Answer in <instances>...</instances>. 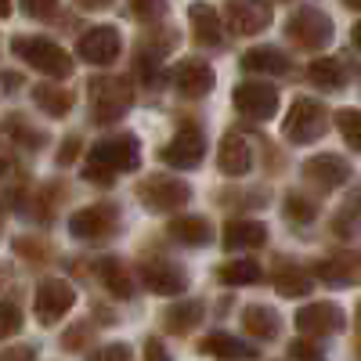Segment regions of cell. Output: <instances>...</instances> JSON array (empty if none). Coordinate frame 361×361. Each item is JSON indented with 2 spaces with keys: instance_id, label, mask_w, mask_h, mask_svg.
Wrapping results in <instances>:
<instances>
[{
  "instance_id": "cell-1",
  "label": "cell",
  "mask_w": 361,
  "mask_h": 361,
  "mask_svg": "<svg viewBox=\"0 0 361 361\" xmlns=\"http://www.w3.org/2000/svg\"><path fill=\"white\" fill-rule=\"evenodd\" d=\"M141 163V152H137V141L130 134L123 137H105L90 148L87 156V166H83V177L87 180H112L116 173H130L137 170Z\"/></svg>"
},
{
  "instance_id": "cell-2",
  "label": "cell",
  "mask_w": 361,
  "mask_h": 361,
  "mask_svg": "<svg viewBox=\"0 0 361 361\" xmlns=\"http://www.w3.org/2000/svg\"><path fill=\"white\" fill-rule=\"evenodd\" d=\"M134 102V87L127 76H98L90 83V116L98 123H116Z\"/></svg>"
},
{
  "instance_id": "cell-3",
  "label": "cell",
  "mask_w": 361,
  "mask_h": 361,
  "mask_svg": "<svg viewBox=\"0 0 361 361\" xmlns=\"http://www.w3.org/2000/svg\"><path fill=\"white\" fill-rule=\"evenodd\" d=\"M11 47H15V54L22 58V62H29L33 69H40V73L54 76V80H66L73 73V58L47 37H18Z\"/></svg>"
},
{
  "instance_id": "cell-4",
  "label": "cell",
  "mask_w": 361,
  "mask_h": 361,
  "mask_svg": "<svg viewBox=\"0 0 361 361\" xmlns=\"http://www.w3.org/2000/svg\"><path fill=\"white\" fill-rule=\"evenodd\" d=\"M286 33L296 47H304V51H318L325 47L329 40H333V18L322 15L318 8H300L289 25H286Z\"/></svg>"
},
{
  "instance_id": "cell-5",
  "label": "cell",
  "mask_w": 361,
  "mask_h": 361,
  "mask_svg": "<svg viewBox=\"0 0 361 361\" xmlns=\"http://www.w3.org/2000/svg\"><path fill=\"white\" fill-rule=\"evenodd\" d=\"M325 130V109L311 98H296L289 116H286V137L293 145H311Z\"/></svg>"
},
{
  "instance_id": "cell-6",
  "label": "cell",
  "mask_w": 361,
  "mask_h": 361,
  "mask_svg": "<svg viewBox=\"0 0 361 361\" xmlns=\"http://www.w3.org/2000/svg\"><path fill=\"white\" fill-rule=\"evenodd\" d=\"M235 109L250 119H271L279 112V90L264 80H246L235 87Z\"/></svg>"
},
{
  "instance_id": "cell-7",
  "label": "cell",
  "mask_w": 361,
  "mask_h": 361,
  "mask_svg": "<svg viewBox=\"0 0 361 361\" xmlns=\"http://www.w3.org/2000/svg\"><path fill=\"white\" fill-rule=\"evenodd\" d=\"M202 152H206V137H202V130H199L195 123H185V127L173 134V141L163 148V163L180 166V170H192V166H199Z\"/></svg>"
},
{
  "instance_id": "cell-8",
  "label": "cell",
  "mask_w": 361,
  "mask_h": 361,
  "mask_svg": "<svg viewBox=\"0 0 361 361\" xmlns=\"http://www.w3.org/2000/svg\"><path fill=\"white\" fill-rule=\"evenodd\" d=\"M296 329H300V336H307V340L333 336V333H340V329H343V311H340L336 304H311V307H300Z\"/></svg>"
},
{
  "instance_id": "cell-9",
  "label": "cell",
  "mask_w": 361,
  "mask_h": 361,
  "mask_svg": "<svg viewBox=\"0 0 361 361\" xmlns=\"http://www.w3.org/2000/svg\"><path fill=\"white\" fill-rule=\"evenodd\" d=\"M73 300H76V293H73V286H69L66 279H44V282L37 286V318H40L44 325L58 322V318L73 307Z\"/></svg>"
},
{
  "instance_id": "cell-10",
  "label": "cell",
  "mask_w": 361,
  "mask_h": 361,
  "mask_svg": "<svg viewBox=\"0 0 361 361\" xmlns=\"http://www.w3.org/2000/svg\"><path fill=\"white\" fill-rule=\"evenodd\" d=\"M119 47H123V40H119V33L112 25H94L90 33L80 37L76 51H80L83 62H90V66H109V62L119 58Z\"/></svg>"
},
{
  "instance_id": "cell-11",
  "label": "cell",
  "mask_w": 361,
  "mask_h": 361,
  "mask_svg": "<svg viewBox=\"0 0 361 361\" xmlns=\"http://www.w3.org/2000/svg\"><path fill=\"white\" fill-rule=\"evenodd\" d=\"M188 195H192V188L177 177H148L141 185V202L148 209H177L188 202Z\"/></svg>"
},
{
  "instance_id": "cell-12",
  "label": "cell",
  "mask_w": 361,
  "mask_h": 361,
  "mask_svg": "<svg viewBox=\"0 0 361 361\" xmlns=\"http://www.w3.org/2000/svg\"><path fill=\"white\" fill-rule=\"evenodd\" d=\"M228 25L238 37H253V33L271 25V8L264 0H231L228 4Z\"/></svg>"
},
{
  "instance_id": "cell-13",
  "label": "cell",
  "mask_w": 361,
  "mask_h": 361,
  "mask_svg": "<svg viewBox=\"0 0 361 361\" xmlns=\"http://www.w3.org/2000/svg\"><path fill=\"white\" fill-rule=\"evenodd\" d=\"M173 87L188 98H202L206 90L214 87V69L206 62H199V58H185V62H177V69H173Z\"/></svg>"
},
{
  "instance_id": "cell-14",
  "label": "cell",
  "mask_w": 361,
  "mask_h": 361,
  "mask_svg": "<svg viewBox=\"0 0 361 361\" xmlns=\"http://www.w3.org/2000/svg\"><path fill=\"white\" fill-rule=\"evenodd\" d=\"M141 279L148 286V293H159V296H173L188 286L185 271H180L177 264H166V260H152L141 267Z\"/></svg>"
},
{
  "instance_id": "cell-15",
  "label": "cell",
  "mask_w": 361,
  "mask_h": 361,
  "mask_svg": "<svg viewBox=\"0 0 361 361\" xmlns=\"http://www.w3.org/2000/svg\"><path fill=\"white\" fill-rule=\"evenodd\" d=\"M217 163H221V170H224L228 177H243V173H250V170H253V148H250V141H246L243 134H235V130L224 134Z\"/></svg>"
},
{
  "instance_id": "cell-16",
  "label": "cell",
  "mask_w": 361,
  "mask_h": 361,
  "mask_svg": "<svg viewBox=\"0 0 361 361\" xmlns=\"http://www.w3.org/2000/svg\"><path fill=\"white\" fill-rule=\"evenodd\" d=\"M304 173L318 188H336V185H343V180L350 177V163H343L340 156H314V159H307Z\"/></svg>"
},
{
  "instance_id": "cell-17",
  "label": "cell",
  "mask_w": 361,
  "mask_h": 361,
  "mask_svg": "<svg viewBox=\"0 0 361 361\" xmlns=\"http://www.w3.org/2000/svg\"><path fill=\"white\" fill-rule=\"evenodd\" d=\"M267 228L260 221H246V217H235L224 228V250H257L264 246Z\"/></svg>"
},
{
  "instance_id": "cell-18",
  "label": "cell",
  "mask_w": 361,
  "mask_h": 361,
  "mask_svg": "<svg viewBox=\"0 0 361 361\" xmlns=\"http://www.w3.org/2000/svg\"><path fill=\"white\" fill-rule=\"evenodd\" d=\"M116 214L109 206H90V209H80V214L69 221V231L76 235V238H98V235H109L112 231V221Z\"/></svg>"
},
{
  "instance_id": "cell-19",
  "label": "cell",
  "mask_w": 361,
  "mask_h": 361,
  "mask_svg": "<svg viewBox=\"0 0 361 361\" xmlns=\"http://www.w3.org/2000/svg\"><path fill=\"white\" fill-rule=\"evenodd\" d=\"M188 15H192V33H195L199 44L217 47L224 40V22H221V15L209 8V4H192Z\"/></svg>"
},
{
  "instance_id": "cell-20",
  "label": "cell",
  "mask_w": 361,
  "mask_h": 361,
  "mask_svg": "<svg viewBox=\"0 0 361 361\" xmlns=\"http://www.w3.org/2000/svg\"><path fill=\"white\" fill-rule=\"evenodd\" d=\"M243 69L264 73V76H282V73H289V58L279 47H253L243 54Z\"/></svg>"
},
{
  "instance_id": "cell-21",
  "label": "cell",
  "mask_w": 361,
  "mask_h": 361,
  "mask_svg": "<svg viewBox=\"0 0 361 361\" xmlns=\"http://www.w3.org/2000/svg\"><path fill=\"white\" fill-rule=\"evenodd\" d=\"M199 350H202V354H214V357H224V361H235V357H253V354H257L250 343H243V340L231 336V333H209V336L199 343Z\"/></svg>"
},
{
  "instance_id": "cell-22",
  "label": "cell",
  "mask_w": 361,
  "mask_h": 361,
  "mask_svg": "<svg viewBox=\"0 0 361 361\" xmlns=\"http://www.w3.org/2000/svg\"><path fill=\"white\" fill-rule=\"evenodd\" d=\"M318 279L329 282V286H354V282H361V260H350V257L322 260L318 264Z\"/></svg>"
},
{
  "instance_id": "cell-23",
  "label": "cell",
  "mask_w": 361,
  "mask_h": 361,
  "mask_svg": "<svg viewBox=\"0 0 361 361\" xmlns=\"http://www.w3.org/2000/svg\"><path fill=\"white\" fill-rule=\"evenodd\" d=\"M166 228L177 243H185V246H202V243H209V235H214L206 217H173Z\"/></svg>"
},
{
  "instance_id": "cell-24",
  "label": "cell",
  "mask_w": 361,
  "mask_h": 361,
  "mask_svg": "<svg viewBox=\"0 0 361 361\" xmlns=\"http://www.w3.org/2000/svg\"><path fill=\"white\" fill-rule=\"evenodd\" d=\"M275 289L282 293V296H307L311 289H314V279L307 275L304 267H289V264H282L279 271H275Z\"/></svg>"
},
{
  "instance_id": "cell-25",
  "label": "cell",
  "mask_w": 361,
  "mask_h": 361,
  "mask_svg": "<svg viewBox=\"0 0 361 361\" xmlns=\"http://www.w3.org/2000/svg\"><path fill=\"white\" fill-rule=\"evenodd\" d=\"M243 325H246V333L257 336V340H275V336H279V329H282L279 314L271 311V307H246Z\"/></svg>"
},
{
  "instance_id": "cell-26",
  "label": "cell",
  "mask_w": 361,
  "mask_h": 361,
  "mask_svg": "<svg viewBox=\"0 0 361 361\" xmlns=\"http://www.w3.org/2000/svg\"><path fill=\"white\" fill-rule=\"evenodd\" d=\"M217 279H221L224 286H253V282H260L264 275H260V264L238 257V260H228V264L217 267Z\"/></svg>"
},
{
  "instance_id": "cell-27",
  "label": "cell",
  "mask_w": 361,
  "mask_h": 361,
  "mask_svg": "<svg viewBox=\"0 0 361 361\" xmlns=\"http://www.w3.org/2000/svg\"><path fill=\"white\" fill-rule=\"evenodd\" d=\"M307 73H311V83L322 87V90H340L347 83V73L336 58H318V62H311Z\"/></svg>"
},
{
  "instance_id": "cell-28",
  "label": "cell",
  "mask_w": 361,
  "mask_h": 361,
  "mask_svg": "<svg viewBox=\"0 0 361 361\" xmlns=\"http://www.w3.org/2000/svg\"><path fill=\"white\" fill-rule=\"evenodd\" d=\"M33 98H37V102L44 105V112H51V116H66L69 105H73V94H69V90L47 87V83H40V87L33 90Z\"/></svg>"
},
{
  "instance_id": "cell-29",
  "label": "cell",
  "mask_w": 361,
  "mask_h": 361,
  "mask_svg": "<svg viewBox=\"0 0 361 361\" xmlns=\"http://www.w3.org/2000/svg\"><path fill=\"white\" fill-rule=\"evenodd\" d=\"M102 282H105L116 296H130V293H134V282L127 279V267L116 264V260H102Z\"/></svg>"
},
{
  "instance_id": "cell-30",
  "label": "cell",
  "mask_w": 361,
  "mask_h": 361,
  "mask_svg": "<svg viewBox=\"0 0 361 361\" xmlns=\"http://www.w3.org/2000/svg\"><path fill=\"white\" fill-rule=\"evenodd\" d=\"M336 127H340L343 141L354 148V152H361V109H343V112H336Z\"/></svg>"
},
{
  "instance_id": "cell-31",
  "label": "cell",
  "mask_w": 361,
  "mask_h": 361,
  "mask_svg": "<svg viewBox=\"0 0 361 361\" xmlns=\"http://www.w3.org/2000/svg\"><path fill=\"white\" fill-rule=\"evenodd\" d=\"M202 318V304H177L166 311V329H177V333H185V329H192L195 322Z\"/></svg>"
},
{
  "instance_id": "cell-32",
  "label": "cell",
  "mask_w": 361,
  "mask_h": 361,
  "mask_svg": "<svg viewBox=\"0 0 361 361\" xmlns=\"http://www.w3.org/2000/svg\"><path fill=\"white\" fill-rule=\"evenodd\" d=\"M130 11L141 22H159L166 15V0H130Z\"/></svg>"
},
{
  "instance_id": "cell-33",
  "label": "cell",
  "mask_w": 361,
  "mask_h": 361,
  "mask_svg": "<svg viewBox=\"0 0 361 361\" xmlns=\"http://www.w3.org/2000/svg\"><path fill=\"white\" fill-rule=\"evenodd\" d=\"M286 214H289L296 224H307V221H314V202L304 199V195H289V199H286Z\"/></svg>"
},
{
  "instance_id": "cell-34",
  "label": "cell",
  "mask_w": 361,
  "mask_h": 361,
  "mask_svg": "<svg viewBox=\"0 0 361 361\" xmlns=\"http://www.w3.org/2000/svg\"><path fill=\"white\" fill-rule=\"evenodd\" d=\"M18 325H22L18 307H15V304H0V336H11Z\"/></svg>"
},
{
  "instance_id": "cell-35",
  "label": "cell",
  "mask_w": 361,
  "mask_h": 361,
  "mask_svg": "<svg viewBox=\"0 0 361 361\" xmlns=\"http://www.w3.org/2000/svg\"><path fill=\"white\" fill-rule=\"evenodd\" d=\"M90 361H130V347H123V343H112V347H102Z\"/></svg>"
},
{
  "instance_id": "cell-36",
  "label": "cell",
  "mask_w": 361,
  "mask_h": 361,
  "mask_svg": "<svg viewBox=\"0 0 361 361\" xmlns=\"http://www.w3.org/2000/svg\"><path fill=\"white\" fill-rule=\"evenodd\" d=\"M54 4H58V0H22L25 15H33V18H47L54 11Z\"/></svg>"
},
{
  "instance_id": "cell-37",
  "label": "cell",
  "mask_w": 361,
  "mask_h": 361,
  "mask_svg": "<svg viewBox=\"0 0 361 361\" xmlns=\"http://www.w3.org/2000/svg\"><path fill=\"white\" fill-rule=\"evenodd\" d=\"M336 235H354L357 231V224H354V214H350V209H343V214H336Z\"/></svg>"
},
{
  "instance_id": "cell-38",
  "label": "cell",
  "mask_w": 361,
  "mask_h": 361,
  "mask_svg": "<svg viewBox=\"0 0 361 361\" xmlns=\"http://www.w3.org/2000/svg\"><path fill=\"white\" fill-rule=\"evenodd\" d=\"M145 361H170L163 340H148V347H145Z\"/></svg>"
},
{
  "instance_id": "cell-39",
  "label": "cell",
  "mask_w": 361,
  "mask_h": 361,
  "mask_svg": "<svg viewBox=\"0 0 361 361\" xmlns=\"http://www.w3.org/2000/svg\"><path fill=\"white\" fill-rule=\"evenodd\" d=\"M80 8H87V11H102V8H109L112 0H76Z\"/></svg>"
},
{
  "instance_id": "cell-40",
  "label": "cell",
  "mask_w": 361,
  "mask_h": 361,
  "mask_svg": "<svg viewBox=\"0 0 361 361\" xmlns=\"http://www.w3.org/2000/svg\"><path fill=\"white\" fill-rule=\"evenodd\" d=\"M11 11V0H0V15H8Z\"/></svg>"
},
{
  "instance_id": "cell-41",
  "label": "cell",
  "mask_w": 361,
  "mask_h": 361,
  "mask_svg": "<svg viewBox=\"0 0 361 361\" xmlns=\"http://www.w3.org/2000/svg\"><path fill=\"white\" fill-rule=\"evenodd\" d=\"M354 44H357V47H361V22H357V25H354Z\"/></svg>"
},
{
  "instance_id": "cell-42",
  "label": "cell",
  "mask_w": 361,
  "mask_h": 361,
  "mask_svg": "<svg viewBox=\"0 0 361 361\" xmlns=\"http://www.w3.org/2000/svg\"><path fill=\"white\" fill-rule=\"evenodd\" d=\"M343 4H347V8H361V0H343Z\"/></svg>"
},
{
  "instance_id": "cell-43",
  "label": "cell",
  "mask_w": 361,
  "mask_h": 361,
  "mask_svg": "<svg viewBox=\"0 0 361 361\" xmlns=\"http://www.w3.org/2000/svg\"><path fill=\"white\" fill-rule=\"evenodd\" d=\"M0 170H4V163H0Z\"/></svg>"
}]
</instances>
